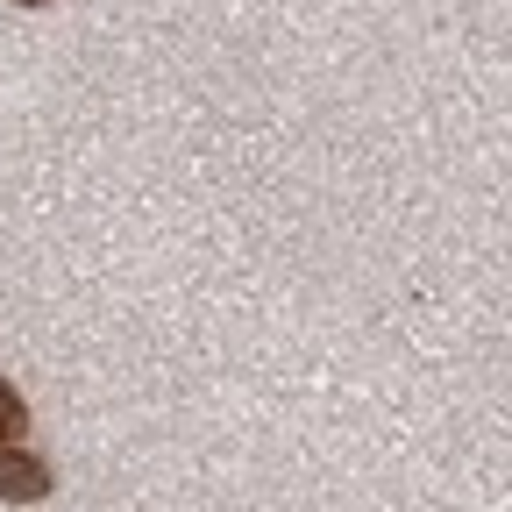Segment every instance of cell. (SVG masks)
I'll return each instance as SVG.
<instances>
[{
	"instance_id": "3957f363",
	"label": "cell",
	"mask_w": 512,
	"mask_h": 512,
	"mask_svg": "<svg viewBox=\"0 0 512 512\" xmlns=\"http://www.w3.org/2000/svg\"><path fill=\"white\" fill-rule=\"evenodd\" d=\"M29 8H43V0H29Z\"/></svg>"
},
{
	"instance_id": "7a4b0ae2",
	"label": "cell",
	"mask_w": 512,
	"mask_h": 512,
	"mask_svg": "<svg viewBox=\"0 0 512 512\" xmlns=\"http://www.w3.org/2000/svg\"><path fill=\"white\" fill-rule=\"evenodd\" d=\"M22 427H29V406H22L15 384L0 377V448H15V441H22Z\"/></svg>"
},
{
	"instance_id": "6da1fadb",
	"label": "cell",
	"mask_w": 512,
	"mask_h": 512,
	"mask_svg": "<svg viewBox=\"0 0 512 512\" xmlns=\"http://www.w3.org/2000/svg\"><path fill=\"white\" fill-rule=\"evenodd\" d=\"M50 491V463L29 456V448H0V498H43Z\"/></svg>"
}]
</instances>
